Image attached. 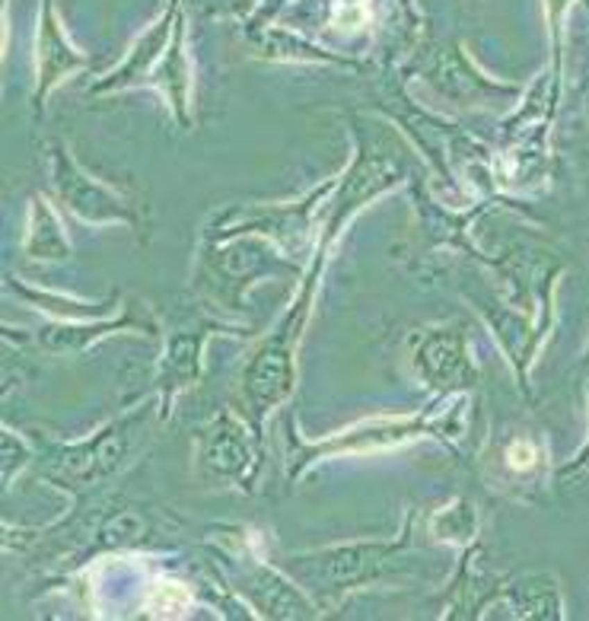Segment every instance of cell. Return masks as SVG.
Masks as SVG:
<instances>
[{"mask_svg":"<svg viewBox=\"0 0 589 621\" xmlns=\"http://www.w3.org/2000/svg\"><path fill=\"white\" fill-rule=\"evenodd\" d=\"M510 462L516 468H529L532 462H536V453H532V446H526V443H516L510 449Z\"/></svg>","mask_w":589,"mask_h":621,"instance_id":"obj_1","label":"cell"}]
</instances>
